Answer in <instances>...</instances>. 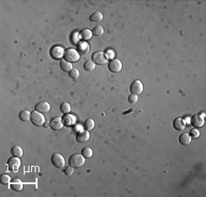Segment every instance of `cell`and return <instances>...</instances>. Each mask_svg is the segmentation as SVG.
I'll return each instance as SVG.
<instances>
[{
  "mask_svg": "<svg viewBox=\"0 0 206 197\" xmlns=\"http://www.w3.org/2000/svg\"><path fill=\"white\" fill-rule=\"evenodd\" d=\"M90 138V134L87 130H82L77 133L76 135V140L79 143H85L89 140Z\"/></svg>",
  "mask_w": 206,
  "mask_h": 197,
  "instance_id": "cell-12",
  "label": "cell"
},
{
  "mask_svg": "<svg viewBox=\"0 0 206 197\" xmlns=\"http://www.w3.org/2000/svg\"><path fill=\"white\" fill-rule=\"evenodd\" d=\"M185 127H186V122L184 119H182L181 117H178L173 121V127L178 131L183 130L185 128Z\"/></svg>",
  "mask_w": 206,
  "mask_h": 197,
  "instance_id": "cell-15",
  "label": "cell"
},
{
  "mask_svg": "<svg viewBox=\"0 0 206 197\" xmlns=\"http://www.w3.org/2000/svg\"><path fill=\"white\" fill-rule=\"evenodd\" d=\"M92 33H93L94 35H95V36H101V35L104 33V29H103L102 26H97V27H95V28L93 29Z\"/></svg>",
  "mask_w": 206,
  "mask_h": 197,
  "instance_id": "cell-29",
  "label": "cell"
},
{
  "mask_svg": "<svg viewBox=\"0 0 206 197\" xmlns=\"http://www.w3.org/2000/svg\"><path fill=\"white\" fill-rule=\"evenodd\" d=\"M103 19V14L101 12H95L91 15L90 20L93 22H99Z\"/></svg>",
  "mask_w": 206,
  "mask_h": 197,
  "instance_id": "cell-24",
  "label": "cell"
},
{
  "mask_svg": "<svg viewBox=\"0 0 206 197\" xmlns=\"http://www.w3.org/2000/svg\"><path fill=\"white\" fill-rule=\"evenodd\" d=\"M36 111L39 112V113H42V114H45V113H48L49 109H50V106L48 102H40L39 104H37V106H35Z\"/></svg>",
  "mask_w": 206,
  "mask_h": 197,
  "instance_id": "cell-13",
  "label": "cell"
},
{
  "mask_svg": "<svg viewBox=\"0 0 206 197\" xmlns=\"http://www.w3.org/2000/svg\"><path fill=\"white\" fill-rule=\"evenodd\" d=\"M19 119L21 121H24V122H28L30 120V117H31V113L28 110H23L19 113Z\"/></svg>",
  "mask_w": 206,
  "mask_h": 197,
  "instance_id": "cell-19",
  "label": "cell"
},
{
  "mask_svg": "<svg viewBox=\"0 0 206 197\" xmlns=\"http://www.w3.org/2000/svg\"><path fill=\"white\" fill-rule=\"evenodd\" d=\"M130 91L132 92V94L135 95H138L141 94L143 92V85L139 80H136L130 86Z\"/></svg>",
  "mask_w": 206,
  "mask_h": 197,
  "instance_id": "cell-10",
  "label": "cell"
},
{
  "mask_svg": "<svg viewBox=\"0 0 206 197\" xmlns=\"http://www.w3.org/2000/svg\"><path fill=\"white\" fill-rule=\"evenodd\" d=\"M107 60L108 59H107L106 53H104L103 51H97L92 55V61L95 64H99V65L106 64L107 62Z\"/></svg>",
  "mask_w": 206,
  "mask_h": 197,
  "instance_id": "cell-4",
  "label": "cell"
},
{
  "mask_svg": "<svg viewBox=\"0 0 206 197\" xmlns=\"http://www.w3.org/2000/svg\"><path fill=\"white\" fill-rule=\"evenodd\" d=\"M82 155L85 157V159H90L93 156V150L92 148L89 147H86L82 149Z\"/></svg>",
  "mask_w": 206,
  "mask_h": 197,
  "instance_id": "cell-25",
  "label": "cell"
},
{
  "mask_svg": "<svg viewBox=\"0 0 206 197\" xmlns=\"http://www.w3.org/2000/svg\"><path fill=\"white\" fill-rule=\"evenodd\" d=\"M94 127H95V121H94L92 118L87 119V120L85 122V128L87 130V131L92 130Z\"/></svg>",
  "mask_w": 206,
  "mask_h": 197,
  "instance_id": "cell-26",
  "label": "cell"
},
{
  "mask_svg": "<svg viewBox=\"0 0 206 197\" xmlns=\"http://www.w3.org/2000/svg\"><path fill=\"white\" fill-rule=\"evenodd\" d=\"M0 180H1L2 184H8L11 182V178L8 174H2L1 177H0Z\"/></svg>",
  "mask_w": 206,
  "mask_h": 197,
  "instance_id": "cell-28",
  "label": "cell"
},
{
  "mask_svg": "<svg viewBox=\"0 0 206 197\" xmlns=\"http://www.w3.org/2000/svg\"><path fill=\"white\" fill-rule=\"evenodd\" d=\"M84 68H85V71H87V72H92L95 68V63L93 61H86L85 62V64H84Z\"/></svg>",
  "mask_w": 206,
  "mask_h": 197,
  "instance_id": "cell-23",
  "label": "cell"
},
{
  "mask_svg": "<svg viewBox=\"0 0 206 197\" xmlns=\"http://www.w3.org/2000/svg\"><path fill=\"white\" fill-rule=\"evenodd\" d=\"M92 36H93V33L88 29H83L80 32V37H81V39L83 40H88V39H90L92 38Z\"/></svg>",
  "mask_w": 206,
  "mask_h": 197,
  "instance_id": "cell-20",
  "label": "cell"
},
{
  "mask_svg": "<svg viewBox=\"0 0 206 197\" xmlns=\"http://www.w3.org/2000/svg\"><path fill=\"white\" fill-rule=\"evenodd\" d=\"M137 100H138V97H137V96L135 95V94H131V95L128 96V101H129L130 104H136V103L137 102Z\"/></svg>",
  "mask_w": 206,
  "mask_h": 197,
  "instance_id": "cell-31",
  "label": "cell"
},
{
  "mask_svg": "<svg viewBox=\"0 0 206 197\" xmlns=\"http://www.w3.org/2000/svg\"><path fill=\"white\" fill-rule=\"evenodd\" d=\"M60 109H61V113L66 115V114H69L71 112V106L68 103H62L60 106Z\"/></svg>",
  "mask_w": 206,
  "mask_h": 197,
  "instance_id": "cell-27",
  "label": "cell"
},
{
  "mask_svg": "<svg viewBox=\"0 0 206 197\" xmlns=\"http://www.w3.org/2000/svg\"><path fill=\"white\" fill-rule=\"evenodd\" d=\"M73 173H74V168L72 166H69L64 170V174L67 175V176H71Z\"/></svg>",
  "mask_w": 206,
  "mask_h": 197,
  "instance_id": "cell-33",
  "label": "cell"
},
{
  "mask_svg": "<svg viewBox=\"0 0 206 197\" xmlns=\"http://www.w3.org/2000/svg\"><path fill=\"white\" fill-rule=\"evenodd\" d=\"M190 136L192 137V138H197V137L200 136V132H199V130H198V129L193 128V129H192V130H191V132H190Z\"/></svg>",
  "mask_w": 206,
  "mask_h": 197,
  "instance_id": "cell-32",
  "label": "cell"
},
{
  "mask_svg": "<svg viewBox=\"0 0 206 197\" xmlns=\"http://www.w3.org/2000/svg\"><path fill=\"white\" fill-rule=\"evenodd\" d=\"M49 126L53 130H60L63 127V122H62V118L60 117H53L50 122H49Z\"/></svg>",
  "mask_w": 206,
  "mask_h": 197,
  "instance_id": "cell-9",
  "label": "cell"
},
{
  "mask_svg": "<svg viewBox=\"0 0 206 197\" xmlns=\"http://www.w3.org/2000/svg\"><path fill=\"white\" fill-rule=\"evenodd\" d=\"M77 49H78V52L80 53V54H87L88 52H89V50H90V46H89V44L86 42V41H81V42H79L78 43V45H77Z\"/></svg>",
  "mask_w": 206,
  "mask_h": 197,
  "instance_id": "cell-14",
  "label": "cell"
},
{
  "mask_svg": "<svg viewBox=\"0 0 206 197\" xmlns=\"http://www.w3.org/2000/svg\"><path fill=\"white\" fill-rule=\"evenodd\" d=\"M51 162L57 168H63L65 165V160L60 153H54L51 156Z\"/></svg>",
  "mask_w": 206,
  "mask_h": 197,
  "instance_id": "cell-5",
  "label": "cell"
},
{
  "mask_svg": "<svg viewBox=\"0 0 206 197\" xmlns=\"http://www.w3.org/2000/svg\"><path fill=\"white\" fill-rule=\"evenodd\" d=\"M11 188H12L14 191H17V192H20L22 189H23V183L21 182L20 179L18 178H16L14 179L12 182H11Z\"/></svg>",
  "mask_w": 206,
  "mask_h": 197,
  "instance_id": "cell-16",
  "label": "cell"
},
{
  "mask_svg": "<svg viewBox=\"0 0 206 197\" xmlns=\"http://www.w3.org/2000/svg\"><path fill=\"white\" fill-rule=\"evenodd\" d=\"M108 69L112 73H118L122 70V62L118 59H113L108 63Z\"/></svg>",
  "mask_w": 206,
  "mask_h": 197,
  "instance_id": "cell-7",
  "label": "cell"
},
{
  "mask_svg": "<svg viewBox=\"0 0 206 197\" xmlns=\"http://www.w3.org/2000/svg\"><path fill=\"white\" fill-rule=\"evenodd\" d=\"M75 117L73 115H70V114H66L63 117H62V122L67 125V126H72L75 123Z\"/></svg>",
  "mask_w": 206,
  "mask_h": 197,
  "instance_id": "cell-17",
  "label": "cell"
},
{
  "mask_svg": "<svg viewBox=\"0 0 206 197\" xmlns=\"http://www.w3.org/2000/svg\"><path fill=\"white\" fill-rule=\"evenodd\" d=\"M30 121L32 122L33 125L37 127H41L45 124V117L43 116L42 113H39L38 111H34L31 113V117Z\"/></svg>",
  "mask_w": 206,
  "mask_h": 197,
  "instance_id": "cell-2",
  "label": "cell"
},
{
  "mask_svg": "<svg viewBox=\"0 0 206 197\" xmlns=\"http://www.w3.org/2000/svg\"><path fill=\"white\" fill-rule=\"evenodd\" d=\"M11 153L13 156L21 158L23 156V149L20 146H14L11 149Z\"/></svg>",
  "mask_w": 206,
  "mask_h": 197,
  "instance_id": "cell-21",
  "label": "cell"
},
{
  "mask_svg": "<svg viewBox=\"0 0 206 197\" xmlns=\"http://www.w3.org/2000/svg\"><path fill=\"white\" fill-rule=\"evenodd\" d=\"M179 141L182 145H189L192 142V137L188 133H184L180 136Z\"/></svg>",
  "mask_w": 206,
  "mask_h": 197,
  "instance_id": "cell-18",
  "label": "cell"
},
{
  "mask_svg": "<svg viewBox=\"0 0 206 197\" xmlns=\"http://www.w3.org/2000/svg\"><path fill=\"white\" fill-rule=\"evenodd\" d=\"M64 58L67 62H75L80 59V55L76 49H67L64 51Z\"/></svg>",
  "mask_w": 206,
  "mask_h": 197,
  "instance_id": "cell-3",
  "label": "cell"
},
{
  "mask_svg": "<svg viewBox=\"0 0 206 197\" xmlns=\"http://www.w3.org/2000/svg\"><path fill=\"white\" fill-rule=\"evenodd\" d=\"M21 165V161L19 160L18 157H12V158H9L8 160V169L12 172H17L19 167Z\"/></svg>",
  "mask_w": 206,
  "mask_h": 197,
  "instance_id": "cell-6",
  "label": "cell"
},
{
  "mask_svg": "<svg viewBox=\"0 0 206 197\" xmlns=\"http://www.w3.org/2000/svg\"><path fill=\"white\" fill-rule=\"evenodd\" d=\"M79 71L76 69V68H73L70 72H69V76L71 77V78H73V79H77L78 77H79Z\"/></svg>",
  "mask_w": 206,
  "mask_h": 197,
  "instance_id": "cell-30",
  "label": "cell"
},
{
  "mask_svg": "<svg viewBox=\"0 0 206 197\" xmlns=\"http://www.w3.org/2000/svg\"><path fill=\"white\" fill-rule=\"evenodd\" d=\"M85 163V158L79 153H75L72 155L69 159V165L73 168H80L84 166Z\"/></svg>",
  "mask_w": 206,
  "mask_h": 197,
  "instance_id": "cell-1",
  "label": "cell"
},
{
  "mask_svg": "<svg viewBox=\"0 0 206 197\" xmlns=\"http://www.w3.org/2000/svg\"><path fill=\"white\" fill-rule=\"evenodd\" d=\"M191 123L195 128H200L204 125V119L203 117L201 115H194L191 118Z\"/></svg>",
  "mask_w": 206,
  "mask_h": 197,
  "instance_id": "cell-8",
  "label": "cell"
},
{
  "mask_svg": "<svg viewBox=\"0 0 206 197\" xmlns=\"http://www.w3.org/2000/svg\"><path fill=\"white\" fill-rule=\"evenodd\" d=\"M61 69L65 73H69L73 69V65H72L71 62H67V61H61Z\"/></svg>",
  "mask_w": 206,
  "mask_h": 197,
  "instance_id": "cell-22",
  "label": "cell"
},
{
  "mask_svg": "<svg viewBox=\"0 0 206 197\" xmlns=\"http://www.w3.org/2000/svg\"><path fill=\"white\" fill-rule=\"evenodd\" d=\"M50 55L56 60L61 59L62 56H64V49L61 46H54L50 49Z\"/></svg>",
  "mask_w": 206,
  "mask_h": 197,
  "instance_id": "cell-11",
  "label": "cell"
}]
</instances>
